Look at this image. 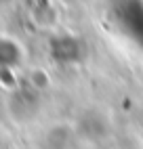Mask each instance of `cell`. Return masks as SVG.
I'll return each instance as SVG.
<instances>
[{"label":"cell","mask_w":143,"mask_h":149,"mask_svg":"<svg viewBox=\"0 0 143 149\" xmlns=\"http://www.w3.org/2000/svg\"><path fill=\"white\" fill-rule=\"evenodd\" d=\"M19 46L8 40V38H0V67H15L19 63Z\"/></svg>","instance_id":"cell-1"}]
</instances>
